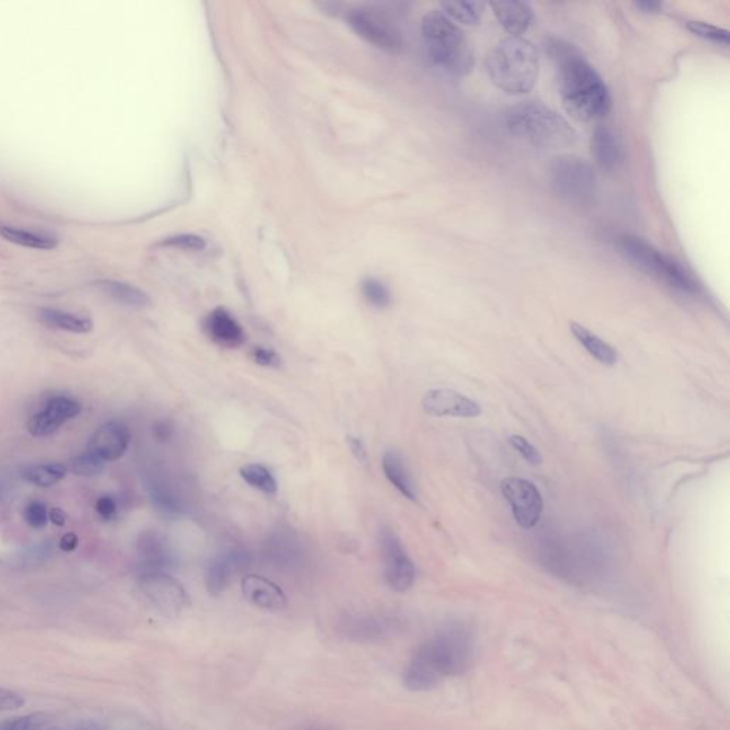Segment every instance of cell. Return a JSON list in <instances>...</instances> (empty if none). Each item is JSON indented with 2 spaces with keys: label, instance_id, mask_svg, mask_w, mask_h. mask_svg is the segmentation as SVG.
<instances>
[{
  "label": "cell",
  "instance_id": "5b68a950",
  "mask_svg": "<svg viewBox=\"0 0 730 730\" xmlns=\"http://www.w3.org/2000/svg\"><path fill=\"white\" fill-rule=\"evenodd\" d=\"M421 31L426 39L429 60L450 76H465L474 66V53L464 31L440 11L424 16Z\"/></svg>",
  "mask_w": 730,
  "mask_h": 730
},
{
  "label": "cell",
  "instance_id": "4316f807",
  "mask_svg": "<svg viewBox=\"0 0 730 730\" xmlns=\"http://www.w3.org/2000/svg\"><path fill=\"white\" fill-rule=\"evenodd\" d=\"M0 236L9 242L19 244V246L29 247V249L50 250L57 246V240L55 237L42 234V233L28 232V230L18 229V227H0Z\"/></svg>",
  "mask_w": 730,
  "mask_h": 730
},
{
  "label": "cell",
  "instance_id": "8992f818",
  "mask_svg": "<svg viewBox=\"0 0 730 730\" xmlns=\"http://www.w3.org/2000/svg\"><path fill=\"white\" fill-rule=\"evenodd\" d=\"M616 246L620 249V253L639 270L664 281L671 287L682 293L689 295L698 293V283L692 274L689 273L678 259L662 253L661 250L645 242L644 239L625 234L618 239Z\"/></svg>",
  "mask_w": 730,
  "mask_h": 730
},
{
  "label": "cell",
  "instance_id": "60d3db41",
  "mask_svg": "<svg viewBox=\"0 0 730 730\" xmlns=\"http://www.w3.org/2000/svg\"><path fill=\"white\" fill-rule=\"evenodd\" d=\"M96 513L104 521H111L118 515V502L111 495H103L96 502Z\"/></svg>",
  "mask_w": 730,
  "mask_h": 730
},
{
  "label": "cell",
  "instance_id": "f6af8a7d",
  "mask_svg": "<svg viewBox=\"0 0 730 730\" xmlns=\"http://www.w3.org/2000/svg\"><path fill=\"white\" fill-rule=\"evenodd\" d=\"M65 730H104L99 722L92 719L77 720L75 724L69 725Z\"/></svg>",
  "mask_w": 730,
  "mask_h": 730
},
{
  "label": "cell",
  "instance_id": "c3c4849f",
  "mask_svg": "<svg viewBox=\"0 0 730 730\" xmlns=\"http://www.w3.org/2000/svg\"><path fill=\"white\" fill-rule=\"evenodd\" d=\"M0 499H2V488H0Z\"/></svg>",
  "mask_w": 730,
  "mask_h": 730
},
{
  "label": "cell",
  "instance_id": "7bdbcfd3",
  "mask_svg": "<svg viewBox=\"0 0 730 730\" xmlns=\"http://www.w3.org/2000/svg\"><path fill=\"white\" fill-rule=\"evenodd\" d=\"M77 545H79V538H77L76 533L67 532L60 538L59 550L62 552H73V550H76Z\"/></svg>",
  "mask_w": 730,
  "mask_h": 730
},
{
  "label": "cell",
  "instance_id": "7a4b0ae2",
  "mask_svg": "<svg viewBox=\"0 0 730 730\" xmlns=\"http://www.w3.org/2000/svg\"><path fill=\"white\" fill-rule=\"evenodd\" d=\"M547 48L557 65L565 110L581 121L598 120L606 116L611 109L610 91L578 48L557 39H552Z\"/></svg>",
  "mask_w": 730,
  "mask_h": 730
},
{
  "label": "cell",
  "instance_id": "9c48e42d",
  "mask_svg": "<svg viewBox=\"0 0 730 730\" xmlns=\"http://www.w3.org/2000/svg\"><path fill=\"white\" fill-rule=\"evenodd\" d=\"M501 491L521 528L531 530L540 523L543 501L537 485L523 478L509 477L501 482Z\"/></svg>",
  "mask_w": 730,
  "mask_h": 730
},
{
  "label": "cell",
  "instance_id": "7c38bea8",
  "mask_svg": "<svg viewBox=\"0 0 730 730\" xmlns=\"http://www.w3.org/2000/svg\"><path fill=\"white\" fill-rule=\"evenodd\" d=\"M347 22L356 35L381 50L397 52L401 48L402 40L399 31L377 14L360 9L348 13Z\"/></svg>",
  "mask_w": 730,
  "mask_h": 730
},
{
  "label": "cell",
  "instance_id": "484cf974",
  "mask_svg": "<svg viewBox=\"0 0 730 730\" xmlns=\"http://www.w3.org/2000/svg\"><path fill=\"white\" fill-rule=\"evenodd\" d=\"M67 465L50 462V464L29 465L22 471V477L29 484L40 488H48L62 481L67 475Z\"/></svg>",
  "mask_w": 730,
  "mask_h": 730
},
{
  "label": "cell",
  "instance_id": "4dcf8cb0",
  "mask_svg": "<svg viewBox=\"0 0 730 730\" xmlns=\"http://www.w3.org/2000/svg\"><path fill=\"white\" fill-rule=\"evenodd\" d=\"M240 475L251 488L259 489L267 495L277 492V481L264 465L247 464L240 468Z\"/></svg>",
  "mask_w": 730,
  "mask_h": 730
},
{
  "label": "cell",
  "instance_id": "52a82bcc",
  "mask_svg": "<svg viewBox=\"0 0 730 730\" xmlns=\"http://www.w3.org/2000/svg\"><path fill=\"white\" fill-rule=\"evenodd\" d=\"M550 181L562 198L575 205H586L595 196V172L581 157L561 156L555 159L550 166Z\"/></svg>",
  "mask_w": 730,
  "mask_h": 730
},
{
  "label": "cell",
  "instance_id": "d6986e66",
  "mask_svg": "<svg viewBox=\"0 0 730 730\" xmlns=\"http://www.w3.org/2000/svg\"><path fill=\"white\" fill-rule=\"evenodd\" d=\"M592 154L595 157L596 163L603 170L613 172L622 163L623 150L620 139L610 128L601 126L596 128L591 140Z\"/></svg>",
  "mask_w": 730,
  "mask_h": 730
},
{
  "label": "cell",
  "instance_id": "2e32d148",
  "mask_svg": "<svg viewBox=\"0 0 730 730\" xmlns=\"http://www.w3.org/2000/svg\"><path fill=\"white\" fill-rule=\"evenodd\" d=\"M206 334L213 343L224 348H237L246 341V332L240 322L225 308L218 307L206 317Z\"/></svg>",
  "mask_w": 730,
  "mask_h": 730
},
{
  "label": "cell",
  "instance_id": "44dd1931",
  "mask_svg": "<svg viewBox=\"0 0 730 730\" xmlns=\"http://www.w3.org/2000/svg\"><path fill=\"white\" fill-rule=\"evenodd\" d=\"M383 470L388 481L399 489L405 498L416 501L417 489L409 468L404 464L401 455L395 451H387L383 457Z\"/></svg>",
  "mask_w": 730,
  "mask_h": 730
},
{
  "label": "cell",
  "instance_id": "7402d4cb",
  "mask_svg": "<svg viewBox=\"0 0 730 730\" xmlns=\"http://www.w3.org/2000/svg\"><path fill=\"white\" fill-rule=\"evenodd\" d=\"M572 334L575 339L581 344L589 354H591L596 361L603 364V365H615L618 361V353L613 350L610 344L605 343L603 339H599L596 334L589 331L585 327L581 326L578 322H571L569 324Z\"/></svg>",
  "mask_w": 730,
  "mask_h": 730
},
{
  "label": "cell",
  "instance_id": "cb8c5ba5",
  "mask_svg": "<svg viewBox=\"0 0 730 730\" xmlns=\"http://www.w3.org/2000/svg\"><path fill=\"white\" fill-rule=\"evenodd\" d=\"M97 287L109 295L111 300L128 307L145 308L150 305V297L140 288L133 287L130 284L120 281L104 280L97 283Z\"/></svg>",
  "mask_w": 730,
  "mask_h": 730
},
{
  "label": "cell",
  "instance_id": "836d02e7",
  "mask_svg": "<svg viewBox=\"0 0 730 730\" xmlns=\"http://www.w3.org/2000/svg\"><path fill=\"white\" fill-rule=\"evenodd\" d=\"M688 29L693 35L707 39L710 42L719 43V45H729V31L717 28L707 22H688Z\"/></svg>",
  "mask_w": 730,
  "mask_h": 730
},
{
  "label": "cell",
  "instance_id": "5bb4252c",
  "mask_svg": "<svg viewBox=\"0 0 730 730\" xmlns=\"http://www.w3.org/2000/svg\"><path fill=\"white\" fill-rule=\"evenodd\" d=\"M424 411L433 417L475 418L481 414V407L453 390H429L423 397Z\"/></svg>",
  "mask_w": 730,
  "mask_h": 730
},
{
  "label": "cell",
  "instance_id": "ac0fdd59",
  "mask_svg": "<svg viewBox=\"0 0 730 730\" xmlns=\"http://www.w3.org/2000/svg\"><path fill=\"white\" fill-rule=\"evenodd\" d=\"M242 591L249 602L261 610L277 612L287 606L283 589L261 575H246L242 581Z\"/></svg>",
  "mask_w": 730,
  "mask_h": 730
},
{
  "label": "cell",
  "instance_id": "681fc988",
  "mask_svg": "<svg viewBox=\"0 0 730 730\" xmlns=\"http://www.w3.org/2000/svg\"><path fill=\"white\" fill-rule=\"evenodd\" d=\"M308 730H324V729H308Z\"/></svg>",
  "mask_w": 730,
  "mask_h": 730
},
{
  "label": "cell",
  "instance_id": "f1b7e54d",
  "mask_svg": "<svg viewBox=\"0 0 730 730\" xmlns=\"http://www.w3.org/2000/svg\"><path fill=\"white\" fill-rule=\"evenodd\" d=\"M441 7L451 21L472 26L481 21L485 4L482 2H443Z\"/></svg>",
  "mask_w": 730,
  "mask_h": 730
},
{
  "label": "cell",
  "instance_id": "b9f144b4",
  "mask_svg": "<svg viewBox=\"0 0 730 730\" xmlns=\"http://www.w3.org/2000/svg\"><path fill=\"white\" fill-rule=\"evenodd\" d=\"M347 444H348V447H350L354 458H356L358 462H361V464H367V450L364 447L363 441H361L358 436L348 435L347 436Z\"/></svg>",
  "mask_w": 730,
  "mask_h": 730
},
{
  "label": "cell",
  "instance_id": "30bf717a",
  "mask_svg": "<svg viewBox=\"0 0 730 730\" xmlns=\"http://www.w3.org/2000/svg\"><path fill=\"white\" fill-rule=\"evenodd\" d=\"M380 548L384 558V576L395 592H407L416 582V565L405 552L401 541L392 531L381 530Z\"/></svg>",
  "mask_w": 730,
  "mask_h": 730
},
{
  "label": "cell",
  "instance_id": "f546056e",
  "mask_svg": "<svg viewBox=\"0 0 730 730\" xmlns=\"http://www.w3.org/2000/svg\"><path fill=\"white\" fill-rule=\"evenodd\" d=\"M0 730H57L55 719L43 712L14 717L0 724Z\"/></svg>",
  "mask_w": 730,
  "mask_h": 730
},
{
  "label": "cell",
  "instance_id": "bcb514c9",
  "mask_svg": "<svg viewBox=\"0 0 730 730\" xmlns=\"http://www.w3.org/2000/svg\"><path fill=\"white\" fill-rule=\"evenodd\" d=\"M48 521H52L55 525L63 526L67 521L66 513L62 508H52L48 511Z\"/></svg>",
  "mask_w": 730,
  "mask_h": 730
},
{
  "label": "cell",
  "instance_id": "603a6c76",
  "mask_svg": "<svg viewBox=\"0 0 730 730\" xmlns=\"http://www.w3.org/2000/svg\"><path fill=\"white\" fill-rule=\"evenodd\" d=\"M39 320L45 326L73 332V334H87L93 329V322L87 317L73 314V312H60V310H53V308H42L39 312Z\"/></svg>",
  "mask_w": 730,
  "mask_h": 730
},
{
  "label": "cell",
  "instance_id": "8d00e7d4",
  "mask_svg": "<svg viewBox=\"0 0 730 730\" xmlns=\"http://www.w3.org/2000/svg\"><path fill=\"white\" fill-rule=\"evenodd\" d=\"M52 554L53 550L50 543H40V545H36L31 550H24L23 554L21 555L19 564L23 565V567H28V565L33 567V565L48 561V558L52 557Z\"/></svg>",
  "mask_w": 730,
  "mask_h": 730
},
{
  "label": "cell",
  "instance_id": "d6a6232c",
  "mask_svg": "<svg viewBox=\"0 0 730 730\" xmlns=\"http://www.w3.org/2000/svg\"><path fill=\"white\" fill-rule=\"evenodd\" d=\"M361 291H363L365 300L374 307L385 308L391 303V295H390L388 288L381 281L374 280V278H368V280L364 281Z\"/></svg>",
  "mask_w": 730,
  "mask_h": 730
},
{
  "label": "cell",
  "instance_id": "74e56055",
  "mask_svg": "<svg viewBox=\"0 0 730 730\" xmlns=\"http://www.w3.org/2000/svg\"><path fill=\"white\" fill-rule=\"evenodd\" d=\"M162 246L181 250H203L206 247V242L196 234H179V236L164 240Z\"/></svg>",
  "mask_w": 730,
  "mask_h": 730
},
{
  "label": "cell",
  "instance_id": "7dc6e473",
  "mask_svg": "<svg viewBox=\"0 0 730 730\" xmlns=\"http://www.w3.org/2000/svg\"><path fill=\"white\" fill-rule=\"evenodd\" d=\"M637 7L640 9V11L646 12V13H649V12L655 13V12H658L659 9H661L662 4L661 2H639V4H637Z\"/></svg>",
  "mask_w": 730,
  "mask_h": 730
},
{
  "label": "cell",
  "instance_id": "3957f363",
  "mask_svg": "<svg viewBox=\"0 0 730 730\" xmlns=\"http://www.w3.org/2000/svg\"><path fill=\"white\" fill-rule=\"evenodd\" d=\"M506 128L519 139L541 149H564L574 145L576 133L559 113L541 101H523L506 113Z\"/></svg>",
  "mask_w": 730,
  "mask_h": 730
},
{
  "label": "cell",
  "instance_id": "8fae6325",
  "mask_svg": "<svg viewBox=\"0 0 730 730\" xmlns=\"http://www.w3.org/2000/svg\"><path fill=\"white\" fill-rule=\"evenodd\" d=\"M82 412V404L69 395H52L46 400L42 409L31 414L28 431L36 438H45L59 431L63 424L76 418Z\"/></svg>",
  "mask_w": 730,
  "mask_h": 730
},
{
  "label": "cell",
  "instance_id": "4fadbf2b",
  "mask_svg": "<svg viewBox=\"0 0 730 730\" xmlns=\"http://www.w3.org/2000/svg\"><path fill=\"white\" fill-rule=\"evenodd\" d=\"M399 623L388 616L348 615L339 623V632L346 639L370 644L394 635Z\"/></svg>",
  "mask_w": 730,
  "mask_h": 730
},
{
  "label": "cell",
  "instance_id": "277c9868",
  "mask_svg": "<svg viewBox=\"0 0 730 730\" xmlns=\"http://www.w3.org/2000/svg\"><path fill=\"white\" fill-rule=\"evenodd\" d=\"M492 82L509 94L532 91L538 79V55L532 43L521 36L504 39L487 57Z\"/></svg>",
  "mask_w": 730,
  "mask_h": 730
},
{
  "label": "cell",
  "instance_id": "1f68e13d",
  "mask_svg": "<svg viewBox=\"0 0 730 730\" xmlns=\"http://www.w3.org/2000/svg\"><path fill=\"white\" fill-rule=\"evenodd\" d=\"M104 465L106 462L103 460L92 453L91 451H86V453L73 457L69 461L67 470L79 477H96L103 472Z\"/></svg>",
  "mask_w": 730,
  "mask_h": 730
},
{
  "label": "cell",
  "instance_id": "d590c367",
  "mask_svg": "<svg viewBox=\"0 0 730 730\" xmlns=\"http://www.w3.org/2000/svg\"><path fill=\"white\" fill-rule=\"evenodd\" d=\"M509 444H511L513 448L518 451L519 455H521L526 462H530L531 465H540L541 462H542L540 451L533 447L532 444L526 440V438H523V436L511 435L509 436Z\"/></svg>",
  "mask_w": 730,
  "mask_h": 730
},
{
  "label": "cell",
  "instance_id": "ab89813d",
  "mask_svg": "<svg viewBox=\"0 0 730 730\" xmlns=\"http://www.w3.org/2000/svg\"><path fill=\"white\" fill-rule=\"evenodd\" d=\"M24 698L21 693L14 692L12 689L2 688L0 686V712L2 710L19 709L23 707Z\"/></svg>",
  "mask_w": 730,
  "mask_h": 730
},
{
  "label": "cell",
  "instance_id": "9a60e30c",
  "mask_svg": "<svg viewBox=\"0 0 730 730\" xmlns=\"http://www.w3.org/2000/svg\"><path fill=\"white\" fill-rule=\"evenodd\" d=\"M132 434L128 426L119 421H108L94 431L89 440L87 451L97 455L104 462L120 460L128 451Z\"/></svg>",
  "mask_w": 730,
  "mask_h": 730
},
{
  "label": "cell",
  "instance_id": "ee69618b",
  "mask_svg": "<svg viewBox=\"0 0 730 730\" xmlns=\"http://www.w3.org/2000/svg\"><path fill=\"white\" fill-rule=\"evenodd\" d=\"M154 435L157 440L167 441L173 435V426L167 423V421H160L154 426Z\"/></svg>",
  "mask_w": 730,
  "mask_h": 730
},
{
  "label": "cell",
  "instance_id": "e575fe53",
  "mask_svg": "<svg viewBox=\"0 0 730 730\" xmlns=\"http://www.w3.org/2000/svg\"><path fill=\"white\" fill-rule=\"evenodd\" d=\"M24 521L35 530H43L48 523V509L43 502L33 501L24 508Z\"/></svg>",
  "mask_w": 730,
  "mask_h": 730
},
{
  "label": "cell",
  "instance_id": "6da1fadb",
  "mask_svg": "<svg viewBox=\"0 0 730 730\" xmlns=\"http://www.w3.org/2000/svg\"><path fill=\"white\" fill-rule=\"evenodd\" d=\"M475 638L462 623H450L419 645L404 671V686L411 692H428L445 679L471 668Z\"/></svg>",
  "mask_w": 730,
  "mask_h": 730
},
{
  "label": "cell",
  "instance_id": "f35d334b",
  "mask_svg": "<svg viewBox=\"0 0 730 730\" xmlns=\"http://www.w3.org/2000/svg\"><path fill=\"white\" fill-rule=\"evenodd\" d=\"M250 356L253 358L254 363L259 364L261 367L278 368L281 365L280 356L270 348L254 347Z\"/></svg>",
  "mask_w": 730,
  "mask_h": 730
},
{
  "label": "cell",
  "instance_id": "83f0119b",
  "mask_svg": "<svg viewBox=\"0 0 730 730\" xmlns=\"http://www.w3.org/2000/svg\"><path fill=\"white\" fill-rule=\"evenodd\" d=\"M149 494L153 506L159 509L164 515H179L181 514L180 501L174 492L170 489L169 485L164 484L162 479L152 478L149 481Z\"/></svg>",
  "mask_w": 730,
  "mask_h": 730
},
{
  "label": "cell",
  "instance_id": "ffe728a7",
  "mask_svg": "<svg viewBox=\"0 0 730 730\" xmlns=\"http://www.w3.org/2000/svg\"><path fill=\"white\" fill-rule=\"evenodd\" d=\"M492 11L502 28L513 36H519L530 29L532 9L523 2H492Z\"/></svg>",
  "mask_w": 730,
  "mask_h": 730
},
{
  "label": "cell",
  "instance_id": "ba28073f",
  "mask_svg": "<svg viewBox=\"0 0 730 730\" xmlns=\"http://www.w3.org/2000/svg\"><path fill=\"white\" fill-rule=\"evenodd\" d=\"M139 586L143 595L163 615H179L188 605V592L169 572H142Z\"/></svg>",
  "mask_w": 730,
  "mask_h": 730
},
{
  "label": "cell",
  "instance_id": "d4e9b609",
  "mask_svg": "<svg viewBox=\"0 0 730 730\" xmlns=\"http://www.w3.org/2000/svg\"><path fill=\"white\" fill-rule=\"evenodd\" d=\"M236 572L224 554L213 558L205 569V584L208 594L213 596L222 595L229 586L233 574Z\"/></svg>",
  "mask_w": 730,
  "mask_h": 730
},
{
  "label": "cell",
  "instance_id": "e0dca14e",
  "mask_svg": "<svg viewBox=\"0 0 730 730\" xmlns=\"http://www.w3.org/2000/svg\"><path fill=\"white\" fill-rule=\"evenodd\" d=\"M139 552V574L142 572L163 571L173 567V554L163 535L156 531H145L137 541Z\"/></svg>",
  "mask_w": 730,
  "mask_h": 730
}]
</instances>
